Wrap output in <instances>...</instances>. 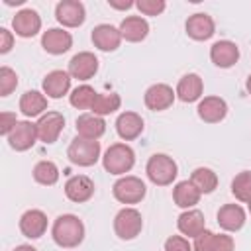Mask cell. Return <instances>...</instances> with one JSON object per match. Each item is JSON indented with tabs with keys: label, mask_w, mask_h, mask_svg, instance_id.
Masks as SVG:
<instances>
[{
	"label": "cell",
	"mask_w": 251,
	"mask_h": 251,
	"mask_svg": "<svg viewBox=\"0 0 251 251\" xmlns=\"http://www.w3.org/2000/svg\"><path fill=\"white\" fill-rule=\"evenodd\" d=\"M67 157L76 167H92L98 163V159H102L100 157V141L84 139V137L76 135L67 149Z\"/></svg>",
	"instance_id": "cell-4"
},
{
	"label": "cell",
	"mask_w": 251,
	"mask_h": 251,
	"mask_svg": "<svg viewBox=\"0 0 251 251\" xmlns=\"http://www.w3.org/2000/svg\"><path fill=\"white\" fill-rule=\"evenodd\" d=\"M200 192H198V188L190 182V180H180V182H176L175 184V188H173V200H175V204L178 206V208H182V210H190V208H194L198 202H200Z\"/></svg>",
	"instance_id": "cell-28"
},
{
	"label": "cell",
	"mask_w": 251,
	"mask_h": 251,
	"mask_svg": "<svg viewBox=\"0 0 251 251\" xmlns=\"http://www.w3.org/2000/svg\"><path fill=\"white\" fill-rule=\"evenodd\" d=\"M145 175L155 186H169L178 175V165L167 153H155L147 159Z\"/></svg>",
	"instance_id": "cell-3"
},
{
	"label": "cell",
	"mask_w": 251,
	"mask_h": 251,
	"mask_svg": "<svg viewBox=\"0 0 251 251\" xmlns=\"http://www.w3.org/2000/svg\"><path fill=\"white\" fill-rule=\"evenodd\" d=\"M96 94H98V92H96L90 84H80V86H76V88L69 94V102H71V106L76 108V110H90L92 104H94V100H96Z\"/></svg>",
	"instance_id": "cell-32"
},
{
	"label": "cell",
	"mask_w": 251,
	"mask_h": 251,
	"mask_svg": "<svg viewBox=\"0 0 251 251\" xmlns=\"http://www.w3.org/2000/svg\"><path fill=\"white\" fill-rule=\"evenodd\" d=\"M35 127H37V137L39 141L51 145L59 139L63 127H65V116L61 112H55V110H47L43 116H39V120L35 122Z\"/></svg>",
	"instance_id": "cell-7"
},
{
	"label": "cell",
	"mask_w": 251,
	"mask_h": 251,
	"mask_svg": "<svg viewBox=\"0 0 251 251\" xmlns=\"http://www.w3.org/2000/svg\"><path fill=\"white\" fill-rule=\"evenodd\" d=\"M75 127H76L78 137L94 139V141H98L106 133V122H104V118L102 116H96L92 112L80 114L76 118V122H75Z\"/></svg>",
	"instance_id": "cell-22"
},
{
	"label": "cell",
	"mask_w": 251,
	"mask_h": 251,
	"mask_svg": "<svg viewBox=\"0 0 251 251\" xmlns=\"http://www.w3.org/2000/svg\"><path fill=\"white\" fill-rule=\"evenodd\" d=\"M216 218H218V226L224 231H229V233L239 231L247 222V214L239 204H224L218 210Z\"/></svg>",
	"instance_id": "cell-20"
},
{
	"label": "cell",
	"mask_w": 251,
	"mask_h": 251,
	"mask_svg": "<svg viewBox=\"0 0 251 251\" xmlns=\"http://www.w3.org/2000/svg\"><path fill=\"white\" fill-rule=\"evenodd\" d=\"M214 237L216 233L210 231V229H204L198 237H194V243H192V251H212V245H214Z\"/></svg>",
	"instance_id": "cell-36"
},
{
	"label": "cell",
	"mask_w": 251,
	"mask_h": 251,
	"mask_svg": "<svg viewBox=\"0 0 251 251\" xmlns=\"http://www.w3.org/2000/svg\"><path fill=\"white\" fill-rule=\"evenodd\" d=\"M245 88H247V92H249V96H251V75L247 76V82H245Z\"/></svg>",
	"instance_id": "cell-43"
},
{
	"label": "cell",
	"mask_w": 251,
	"mask_h": 251,
	"mask_svg": "<svg viewBox=\"0 0 251 251\" xmlns=\"http://www.w3.org/2000/svg\"><path fill=\"white\" fill-rule=\"evenodd\" d=\"M18 226H20V231H22L24 237L39 239L47 231V216H45V212H41L37 208H31V210H25L20 216Z\"/></svg>",
	"instance_id": "cell-17"
},
{
	"label": "cell",
	"mask_w": 251,
	"mask_h": 251,
	"mask_svg": "<svg viewBox=\"0 0 251 251\" xmlns=\"http://www.w3.org/2000/svg\"><path fill=\"white\" fill-rule=\"evenodd\" d=\"M12 29L18 37L29 39L41 31V16L31 8H24L12 18Z\"/></svg>",
	"instance_id": "cell-11"
},
{
	"label": "cell",
	"mask_w": 251,
	"mask_h": 251,
	"mask_svg": "<svg viewBox=\"0 0 251 251\" xmlns=\"http://www.w3.org/2000/svg\"><path fill=\"white\" fill-rule=\"evenodd\" d=\"M196 114L206 124H220L227 116V102L220 96H204L196 106Z\"/></svg>",
	"instance_id": "cell-18"
},
{
	"label": "cell",
	"mask_w": 251,
	"mask_h": 251,
	"mask_svg": "<svg viewBox=\"0 0 251 251\" xmlns=\"http://www.w3.org/2000/svg\"><path fill=\"white\" fill-rule=\"evenodd\" d=\"M94 180L86 175H75L65 182V196L75 204L88 202L94 196Z\"/></svg>",
	"instance_id": "cell-14"
},
{
	"label": "cell",
	"mask_w": 251,
	"mask_h": 251,
	"mask_svg": "<svg viewBox=\"0 0 251 251\" xmlns=\"http://www.w3.org/2000/svg\"><path fill=\"white\" fill-rule=\"evenodd\" d=\"M51 237L63 249H75L84 241V224L75 214H61L53 222Z\"/></svg>",
	"instance_id": "cell-1"
},
{
	"label": "cell",
	"mask_w": 251,
	"mask_h": 251,
	"mask_svg": "<svg viewBox=\"0 0 251 251\" xmlns=\"http://www.w3.org/2000/svg\"><path fill=\"white\" fill-rule=\"evenodd\" d=\"M165 251H192V245L184 235H171L165 239Z\"/></svg>",
	"instance_id": "cell-37"
},
{
	"label": "cell",
	"mask_w": 251,
	"mask_h": 251,
	"mask_svg": "<svg viewBox=\"0 0 251 251\" xmlns=\"http://www.w3.org/2000/svg\"><path fill=\"white\" fill-rule=\"evenodd\" d=\"M176 98V92L173 90V86L165 84V82H157V84H151L145 94H143V102L149 110L153 112H163V110H169L173 106Z\"/></svg>",
	"instance_id": "cell-10"
},
{
	"label": "cell",
	"mask_w": 251,
	"mask_h": 251,
	"mask_svg": "<svg viewBox=\"0 0 251 251\" xmlns=\"http://www.w3.org/2000/svg\"><path fill=\"white\" fill-rule=\"evenodd\" d=\"M16 124H18L16 114H12V112H2V114H0V133H2L4 137L10 135V131L14 129Z\"/></svg>",
	"instance_id": "cell-39"
},
{
	"label": "cell",
	"mask_w": 251,
	"mask_h": 251,
	"mask_svg": "<svg viewBox=\"0 0 251 251\" xmlns=\"http://www.w3.org/2000/svg\"><path fill=\"white\" fill-rule=\"evenodd\" d=\"M69 75L76 80H90L98 73V57L90 51H80L69 61Z\"/></svg>",
	"instance_id": "cell-12"
},
{
	"label": "cell",
	"mask_w": 251,
	"mask_h": 251,
	"mask_svg": "<svg viewBox=\"0 0 251 251\" xmlns=\"http://www.w3.org/2000/svg\"><path fill=\"white\" fill-rule=\"evenodd\" d=\"M210 59L220 69H229L239 61V47L229 39H220L210 47Z\"/></svg>",
	"instance_id": "cell-21"
},
{
	"label": "cell",
	"mask_w": 251,
	"mask_h": 251,
	"mask_svg": "<svg viewBox=\"0 0 251 251\" xmlns=\"http://www.w3.org/2000/svg\"><path fill=\"white\" fill-rule=\"evenodd\" d=\"M120 33L122 39L129 43H139L149 35V24L141 16H126L120 24Z\"/></svg>",
	"instance_id": "cell-26"
},
{
	"label": "cell",
	"mask_w": 251,
	"mask_h": 251,
	"mask_svg": "<svg viewBox=\"0 0 251 251\" xmlns=\"http://www.w3.org/2000/svg\"><path fill=\"white\" fill-rule=\"evenodd\" d=\"M176 227L178 231L184 235V237H198L204 229H206V220H204V214L196 208H190V210H184L178 218H176Z\"/></svg>",
	"instance_id": "cell-25"
},
{
	"label": "cell",
	"mask_w": 251,
	"mask_h": 251,
	"mask_svg": "<svg viewBox=\"0 0 251 251\" xmlns=\"http://www.w3.org/2000/svg\"><path fill=\"white\" fill-rule=\"evenodd\" d=\"M14 47V31H10L8 27H0V53L6 55L10 53Z\"/></svg>",
	"instance_id": "cell-40"
},
{
	"label": "cell",
	"mask_w": 251,
	"mask_h": 251,
	"mask_svg": "<svg viewBox=\"0 0 251 251\" xmlns=\"http://www.w3.org/2000/svg\"><path fill=\"white\" fill-rule=\"evenodd\" d=\"M176 98L180 102H196L202 98V92H204V82H202V76L196 75V73H186L184 76H180V80L176 82Z\"/></svg>",
	"instance_id": "cell-23"
},
{
	"label": "cell",
	"mask_w": 251,
	"mask_h": 251,
	"mask_svg": "<svg viewBox=\"0 0 251 251\" xmlns=\"http://www.w3.org/2000/svg\"><path fill=\"white\" fill-rule=\"evenodd\" d=\"M108 6L114 10H129L135 6V2H131V0H108Z\"/></svg>",
	"instance_id": "cell-41"
},
{
	"label": "cell",
	"mask_w": 251,
	"mask_h": 251,
	"mask_svg": "<svg viewBox=\"0 0 251 251\" xmlns=\"http://www.w3.org/2000/svg\"><path fill=\"white\" fill-rule=\"evenodd\" d=\"M18 88V75L10 67H0V96H10Z\"/></svg>",
	"instance_id": "cell-34"
},
{
	"label": "cell",
	"mask_w": 251,
	"mask_h": 251,
	"mask_svg": "<svg viewBox=\"0 0 251 251\" xmlns=\"http://www.w3.org/2000/svg\"><path fill=\"white\" fill-rule=\"evenodd\" d=\"M112 194L120 204H139L147 194V186L139 176L124 175L114 182Z\"/></svg>",
	"instance_id": "cell-5"
},
{
	"label": "cell",
	"mask_w": 251,
	"mask_h": 251,
	"mask_svg": "<svg viewBox=\"0 0 251 251\" xmlns=\"http://www.w3.org/2000/svg\"><path fill=\"white\" fill-rule=\"evenodd\" d=\"M41 47L49 55H63L73 47V35L63 27H49L41 35Z\"/></svg>",
	"instance_id": "cell-19"
},
{
	"label": "cell",
	"mask_w": 251,
	"mask_h": 251,
	"mask_svg": "<svg viewBox=\"0 0 251 251\" xmlns=\"http://www.w3.org/2000/svg\"><path fill=\"white\" fill-rule=\"evenodd\" d=\"M184 31L194 41H206V39H210L216 33L214 18L208 16V14H204V12L192 14V16H188V20L184 24Z\"/></svg>",
	"instance_id": "cell-15"
},
{
	"label": "cell",
	"mask_w": 251,
	"mask_h": 251,
	"mask_svg": "<svg viewBox=\"0 0 251 251\" xmlns=\"http://www.w3.org/2000/svg\"><path fill=\"white\" fill-rule=\"evenodd\" d=\"M247 210H249V214H251V200L247 202Z\"/></svg>",
	"instance_id": "cell-44"
},
{
	"label": "cell",
	"mask_w": 251,
	"mask_h": 251,
	"mask_svg": "<svg viewBox=\"0 0 251 251\" xmlns=\"http://www.w3.org/2000/svg\"><path fill=\"white\" fill-rule=\"evenodd\" d=\"M31 175H33V180H35L37 184L53 186V184L59 180V167H57L53 161L43 159V161L35 163V167H33Z\"/></svg>",
	"instance_id": "cell-31"
},
{
	"label": "cell",
	"mask_w": 251,
	"mask_h": 251,
	"mask_svg": "<svg viewBox=\"0 0 251 251\" xmlns=\"http://www.w3.org/2000/svg\"><path fill=\"white\" fill-rule=\"evenodd\" d=\"M143 229V218H141V212L131 208V206H126L122 208L116 218H114V233L122 239V241H131L135 239Z\"/></svg>",
	"instance_id": "cell-6"
},
{
	"label": "cell",
	"mask_w": 251,
	"mask_h": 251,
	"mask_svg": "<svg viewBox=\"0 0 251 251\" xmlns=\"http://www.w3.org/2000/svg\"><path fill=\"white\" fill-rule=\"evenodd\" d=\"M135 8L143 16H161L167 8V2L165 0H137Z\"/></svg>",
	"instance_id": "cell-35"
},
{
	"label": "cell",
	"mask_w": 251,
	"mask_h": 251,
	"mask_svg": "<svg viewBox=\"0 0 251 251\" xmlns=\"http://www.w3.org/2000/svg\"><path fill=\"white\" fill-rule=\"evenodd\" d=\"M14 251H37L33 245H27V243H22V245H16Z\"/></svg>",
	"instance_id": "cell-42"
},
{
	"label": "cell",
	"mask_w": 251,
	"mask_h": 251,
	"mask_svg": "<svg viewBox=\"0 0 251 251\" xmlns=\"http://www.w3.org/2000/svg\"><path fill=\"white\" fill-rule=\"evenodd\" d=\"M212 251H235V241H233V237H231V235H226V233H216Z\"/></svg>",
	"instance_id": "cell-38"
},
{
	"label": "cell",
	"mask_w": 251,
	"mask_h": 251,
	"mask_svg": "<svg viewBox=\"0 0 251 251\" xmlns=\"http://www.w3.org/2000/svg\"><path fill=\"white\" fill-rule=\"evenodd\" d=\"M135 165V151L127 143H112L102 155V167L106 173L124 176Z\"/></svg>",
	"instance_id": "cell-2"
},
{
	"label": "cell",
	"mask_w": 251,
	"mask_h": 251,
	"mask_svg": "<svg viewBox=\"0 0 251 251\" xmlns=\"http://www.w3.org/2000/svg\"><path fill=\"white\" fill-rule=\"evenodd\" d=\"M231 194L239 202H249L251 200V171H241L233 176L231 180Z\"/></svg>",
	"instance_id": "cell-33"
},
{
	"label": "cell",
	"mask_w": 251,
	"mask_h": 251,
	"mask_svg": "<svg viewBox=\"0 0 251 251\" xmlns=\"http://www.w3.org/2000/svg\"><path fill=\"white\" fill-rule=\"evenodd\" d=\"M143 118L137 112H122L116 118V133L124 141H133L143 133Z\"/></svg>",
	"instance_id": "cell-24"
},
{
	"label": "cell",
	"mask_w": 251,
	"mask_h": 251,
	"mask_svg": "<svg viewBox=\"0 0 251 251\" xmlns=\"http://www.w3.org/2000/svg\"><path fill=\"white\" fill-rule=\"evenodd\" d=\"M71 75L69 71H61V69H55L51 73H47L43 76V82H41V88H43V94L47 98H53V100H59L63 98L65 94H69L71 90Z\"/></svg>",
	"instance_id": "cell-16"
},
{
	"label": "cell",
	"mask_w": 251,
	"mask_h": 251,
	"mask_svg": "<svg viewBox=\"0 0 251 251\" xmlns=\"http://www.w3.org/2000/svg\"><path fill=\"white\" fill-rule=\"evenodd\" d=\"M6 139H8V145L14 151L24 153V151L31 149L35 145V141L39 139L37 137V127L29 120H18V124L14 126V129L10 131V135Z\"/></svg>",
	"instance_id": "cell-8"
},
{
	"label": "cell",
	"mask_w": 251,
	"mask_h": 251,
	"mask_svg": "<svg viewBox=\"0 0 251 251\" xmlns=\"http://www.w3.org/2000/svg\"><path fill=\"white\" fill-rule=\"evenodd\" d=\"M55 18L63 27H78L86 20V8L80 0H61L55 6Z\"/></svg>",
	"instance_id": "cell-9"
},
{
	"label": "cell",
	"mask_w": 251,
	"mask_h": 251,
	"mask_svg": "<svg viewBox=\"0 0 251 251\" xmlns=\"http://www.w3.org/2000/svg\"><path fill=\"white\" fill-rule=\"evenodd\" d=\"M190 182L198 188L200 194H212L218 188V175L208 167H198L192 171Z\"/></svg>",
	"instance_id": "cell-29"
},
{
	"label": "cell",
	"mask_w": 251,
	"mask_h": 251,
	"mask_svg": "<svg viewBox=\"0 0 251 251\" xmlns=\"http://www.w3.org/2000/svg\"><path fill=\"white\" fill-rule=\"evenodd\" d=\"M90 39H92L94 47L104 53H112L122 45L120 27H116L112 24H98L90 33Z\"/></svg>",
	"instance_id": "cell-13"
},
{
	"label": "cell",
	"mask_w": 251,
	"mask_h": 251,
	"mask_svg": "<svg viewBox=\"0 0 251 251\" xmlns=\"http://www.w3.org/2000/svg\"><path fill=\"white\" fill-rule=\"evenodd\" d=\"M47 100L49 98L39 90H25L20 98L18 108L25 118H37L47 112Z\"/></svg>",
	"instance_id": "cell-27"
},
{
	"label": "cell",
	"mask_w": 251,
	"mask_h": 251,
	"mask_svg": "<svg viewBox=\"0 0 251 251\" xmlns=\"http://www.w3.org/2000/svg\"><path fill=\"white\" fill-rule=\"evenodd\" d=\"M120 106H122V98H120V94H116V92H98L96 94V100H94V104H92V114H96V116H108V114H114L116 110H120Z\"/></svg>",
	"instance_id": "cell-30"
}]
</instances>
